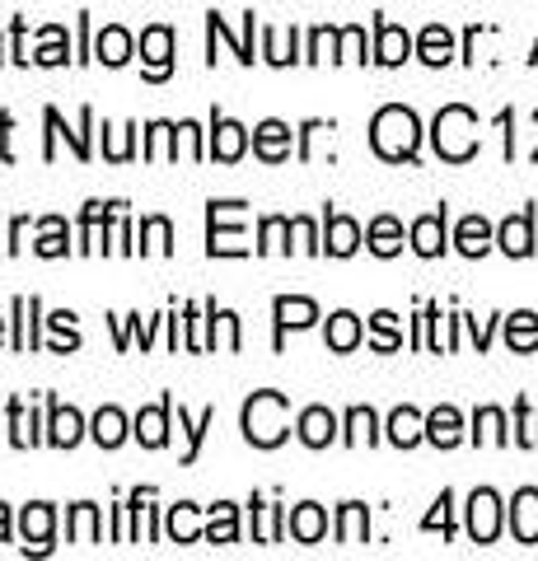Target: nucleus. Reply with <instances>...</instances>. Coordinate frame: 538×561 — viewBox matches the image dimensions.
Masks as SVG:
<instances>
[{"instance_id":"nucleus-17","label":"nucleus","mask_w":538,"mask_h":561,"mask_svg":"<svg viewBox=\"0 0 538 561\" xmlns=\"http://www.w3.org/2000/svg\"><path fill=\"white\" fill-rule=\"evenodd\" d=\"M47 408H51V416H47V445L76 449L84 440V416L76 408H66V402H57V398H51Z\"/></svg>"},{"instance_id":"nucleus-40","label":"nucleus","mask_w":538,"mask_h":561,"mask_svg":"<svg viewBox=\"0 0 538 561\" xmlns=\"http://www.w3.org/2000/svg\"><path fill=\"white\" fill-rule=\"evenodd\" d=\"M66 57H71V38H66V28L47 24L38 33V51H33V61L38 66H66Z\"/></svg>"},{"instance_id":"nucleus-24","label":"nucleus","mask_w":538,"mask_h":561,"mask_svg":"<svg viewBox=\"0 0 538 561\" xmlns=\"http://www.w3.org/2000/svg\"><path fill=\"white\" fill-rule=\"evenodd\" d=\"M131 51H136V38H131L123 24H108L94 38V61H103V66H127Z\"/></svg>"},{"instance_id":"nucleus-5","label":"nucleus","mask_w":538,"mask_h":561,"mask_svg":"<svg viewBox=\"0 0 538 561\" xmlns=\"http://www.w3.org/2000/svg\"><path fill=\"white\" fill-rule=\"evenodd\" d=\"M496 534H501V496L492 486H478L468 496V538L488 548V542H496Z\"/></svg>"},{"instance_id":"nucleus-18","label":"nucleus","mask_w":538,"mask_h":561,"mask_svg":"<svg viewBox=\"0 0 538 561\" xmlns=\"http://www.w3.org/2000/svg\"><path fill=\"white\" fill-rule=\"evenodd\" d=\"M412 57V33L408 28H398L389 20H375V57L379 66H403Z\"/></svg>"},{"instance_id":"nucleus-61","label":"nucleus","mask_w":538,"mask_h":561,"mask_svg":"<svg viewBox=\"0 0 538 561\" xmlns=\"http://www.w3.org/2000/svg\"><path fill=\"white\" fill-rule=\"evenodd\" d=\"M0 342H5V319H0Z\"/></svg>"},{"instance_id":"nucleus-12","label":"nucleus","mask_w":538,"mask_h":561,"mask_svg":"<svg viewBox=\"0 0 538 561\" xmlns=\"http://www.w3.org/2000/svg\"><path fill=\"white\" fill-rule=\"evenodd\" d=\"M169 416H173V398H160L154 408H141L131 421V435L146 449H164L169 445Z\"/></svg>"},{"instance_id":"nucleus-46","label":"nucleus","mask_w":538,"mask_h":561,"mask_svg":"<svg viewBox=\"0 0 538 561\" xmlns=\"http://www.w3.org/2000/svg\"><path fill=\"white\" fill-rule=\"evenodd\" d=\"M141 253H154V257L173 253V225L164 216H146L141 220Z\"/></svg>"},{"instance_id":"nucleus-8","label":"nucleus","mask_w":538,"mask_h":561,"mask_svg":"<svg viewBox=\"0 0 538 561\" xmlns=\"http://www.w3.org/2000/svg\"><path fill=\"white\" fill-rule=\"evenodd\" d=\"M51 529H57V511H51L47 501L24 505V515H20L24 552H51Z\"/></svg>"},{"instance_id":"nucleus-43","label":"nucleus","mask_w":538,"mask_h":561,"mask_svg":"<svg viewBox=\"0 0 538 561\" xmlns=\"http://www.w3.org/2000/svg\"><path fill=\"white\" fill-rule=\"evenodd\" d=\"M352 449H360V445H375L379 440V416L370 412V408H352L346 412V435H342Z\"/></svg>"},{"instance_id":"nucleus-38","label":"nucleus","mask_w":538,"mask_h":561,"mask_svg":"<svg viewBox=\"0 0 538 561\" xmlns=\"http://www.w3.org/2000/svg\"><path fill=\"white\" fill-rule=\"evenodd\" d=\"M206 542H239V505L216 501L206 515Z\"/></svg>"},{"instance_id":"nucleus-56","label":"nucleus","mask_w":538,"mask_h":561,"mask_svg":"<svg viewBox=\"0 0 538 561\" xmlns=\"http://www.w3.org/2000/svg\"><path fill=\"white\" fill-rule=\"evenodd\" d=\"M463 323H468V332H473L478 351H488V346H492V319H488V323H478V319H463Z\"/></svg>"},{"instance_id":"nucleus-1","label":"nucleus","mask_w":538,"mask_h":561,"mask_svg":"<svg viewBox=\"0 0 538 561\" xmlns=\"http://www.w3.org/2000/svg\"><path fill=\"white\" fill-rule=\"evenodd\" d=\"M370 150L389 164L416 160V150H422V122H416V113L403 108V103H385L370 122Z\"/></svg>"},{"instance_id":"nucleus-47","label":"nucleus","mask_w":538,"mask_h":561,"mask_svg":"<svg viewBox=\"0 0 538 561\" xmlns=\"http://www.w3.org/2000/svg\"><path fill=\"white\" fill-rule=\"evenodd\" d=\"M370 346H375V351H385V356L403 346V332H398V313H389V309H379V313H375V319H370Z\"/></svg>"},{"instance_id":"nucleus-50","label":"nucleus","mask_w":538,"mask_h":561,"mask_svg":"<svg viewBox=\"0 0 538 561\" xmlns=\"http://www.w3.org/2000/svg\"><path fill=\"white\" fill-rule=\"evenodd\" d=\"M337 38H342V28H314L305 47V61H337Z\"/></svg>"},{"instance_id":"nucleus-13","label":"nucleus","mask_w":538,"mask_h":561,"mask_svg":"<svg viewBox=\"0 0 538 561\" xmlns=\"http://www.w3.org/2000/svg\"><path fill=\"white\" fill-rule=\"evenodd\" d=\"M290 140H295V131L286 127V122L267 117V122L253 127V154L263 164H282V160H290Z\"/></svg>"},{"instance_id":"nucleus-28","label":"nucleus","mask_w":538,"mask_h":561,"mask_svg":"<svg viewBox=\"0 0 538 561\" xmlns=\"http://www.w3.org/2000/svg\"><path fill=\"white\" fill-rule=\"evenodd\" d=\"M422 440H426V416L416 408H393V416H389V445L412 449Z\"/></svg>"},{"instance_id":"nucleus-49","label":"nucleus","mask_w":538,"mask_h":561,"mask_svg":"<svg viewBox=\"0 0 538 561\" xmlns=\"http://www.w3.org/2000/svg\"><path fill=\"white\" fill-rule=\"evenodd\" d=\"M422 529H426V534H436V529H440L445 538H455V491H440L436 511L422 519Z\"/></svg>"},{"instance_id":"nucleus-62","label":"nucleus","mask_w":538,"mask_h":561,"mask_svg":"<svg viewBox=\"0 0 538 561\" xmlns=\"http://www.w3.org/2000/svg\"><path fill=\"white\" fill-rule=\"evenodd\" d=\"M529 61H538V43H534V57H529Z\"/></svg>"},{"instance_id":"nucleus-55","label":"nucleus","mask_w":538,"mask_h":561,"mask_svg":"<svg viewBox=\"0 0 538 561\" xmlns=\"http://www.w3.org/2000/svg\"><path fill=\"white\" fill-rule=\"evenodd\" d=\"M290 230H295V239H300V253H323V239H319V230H314V220L295 216Z\"/></svg>"},{"instance_id":"nucleus-35","label":"nucleus","mask_w":538,"mask_h":561,"mask_svg":"<svg viewBox=\"0 0 538 561\" xmlns=\"http://www.w3.org/2000/svg\"><path fill=\"white\" fill-rule=\"evenodd\" d=\"M506 346L519 351V356H529V351H538V313L534 309H519L506 319Z\"/></svg>"},{"instance_id":"nucleus-9","label":"nucleus","mask_w":538,"mask_h":561,"mask_svg":"<svg viewBox=\"0 0 538 561\" xmlns=\"http://www.w3.org/2000/svg\"><path fill=\"white\" fill-rule=\"evenodd\" d=\"M276 346H282L286 332H300V328H314L319 323V305L305 300V295H276Z\"/></svg>"},{"instance_id":"nucleus-59","label":"nucleus","mask_w":538,"mask_h":561,"mask_svg":"<svg viewBox=\"0 0 538 561\" xmlns=\"http://www.w3.org/2000/svg\"><path fill=\"white\" fill-rule=\"evenodd\" d=\"M0 542H10V505L0 501Z\"/></svg>"},{"instance_id":"nucleus-20","label":"nucleus","mask_w":538,"mask_h":561,"mask_svg":"<svg viewBox=\"0 0 538 561\" xmlns=\"http://www.w3.org/2000/svg\"><path fill=\"white\" fill-rule=\"evenodd\" d=\"M286 534L295 538V542H323V534H328V511L323 505H314V501H300L295 511L286 515Z\"/></svg>"},{"instance_id":"nucleus-29","label":"nucleus","mask_w":538,"mask_h":561,"mask_svg":"<svg viewBox=\"0 0 538 561\" xmlns=\"http://www.w3.org/2000/svg\"><path fill=\"white\" fill-rule=\"evenodd\" d=\"M366 249L375 257H398L403 253V225H398L393 216H375L370 230H366Z\"/></svg>"},{"instance_id":"nucleus-7","label":"nucleus","mask_w":538,"mask_h":561,"mask_svg":"<svg viewBox=\"0 0 538 561\" xmlns=\"http://www.w3.org/2000/svg\"><path fill=\"white\" fill-rule=\"evenodd\" d=\"M244 150H249V127H239L234 117L216 113L211 117V146H206V154L220 160V164H234V160H244Z\"/></svg>"},{"instance_id":"nucleus-6","label":"nucleus","mask_w":538,"mask_h":561,"mask_svg":"<svg viewBox=\"0 0 538 561\" xmlns=\"http://www.w3.org/2000/svg\"><path fill=\"white\" fill-rule=\"evenodd\" d=\"M141 70H146V80H169V70H173V28L169 24H150L141 33Z\"/></svg>"},{"instance_id":"nucleus-19","label":"nucleus","mask_w":538,"mask_h":561,"mask_svg":"<svg viewBox=\"0 0 538 561\" xmlns=\"http://www.w3.org/2000/svg\"><path fill=\"white\" fill-rule=\"evenodd\" d=\"M295 435H300L305 449H328L337 440V416L328 408H305L300 421H295Z\"/></svg>"},{"instance_id":"nucleus-44","label":"nucleus","mask_w":538,"mask_h":561,"mask_svg":"<svg viewBox=\"0 0 538 561\" xmlns=\"http://www.w3.org/2000/svg\"><path fill=\"white\" fill-rule=\"evenodd\" d=\"M290 220L286 216H263L257 225V253H290Z\"/></svg>"},{"instance_id":"nucleus-34","label":"nucleus","mask_w":538,"mask_h":561,"mask_svg":"<svg viewBox=\"0 0 538 561\" xmlns=\"http://www.w3.org/2000/svg\"><path fill=\"white\" fill-rule=\"evenodd\" d=\"M33 253H38V257H66V253H71V230H66L61 216L38 220V243H33Z\"/></svg>"},{"instance_id":"nucleus-36","label":"nucleus","mask_w":538,"mask_h":561,"mask_svg":"<svg viewBox=\"0 0 538 561\" xmlns=\"http://www.w3.org/2000/svg\"><path fill=\"white\" fill-rule=\"evenodd\" d=\"M141 154L146 160H179V127L173 122H150Z\"/></svg>"},{"instance_id":"nucleus-16","label":"nucleus","mask_w":538,"mask_h":561,"mask_svg":"<svg viewBox=\"0 0 538 561\" xmlns=\"http://www.w3.org/2000/svg\"><path fill=\"white\" fill-rule=\"evenodd\" d=\"M506 511H511V534H515V542L534 548V542H538V486H519Z\"/></svg>"},{"instance_id":"nucleus-48","label":"nucleus","mask_w":538,"mask_h":561,"mask_svg":"<svg viewBox=\"0 0 538 561\" xmlns=\"http://www.w3.org/2000/svg\"><path fill=\"white\" fill-rule=\"evenodd\" d=\"M47 328H51V351H57V356H66V351L80 346V332H76V313L71 309H57L47 319Z\"/></svg>"},{"instance_id":"nucleus-52","label":"nucleus","mask_w":538,"mask_h":561,"mask_svg":"<svg viewBox=\"0 0 538 561\" xmlns=\"http://www.w3.org/2000/svg\"><path fill=\"white\" fill-rule=\"evenodd\" d=\"M337 61H352V66L366 61V28H360V24H346V28H342V38H337Z\"/></svg>"},{"instance_id":"nucleus-41","label":"nucleus","mask_w":538,"mask_h":561,"mask_svg":"<svg viewBox=\"0 0 538 561\" xmlns=\"http://www.w3.org/2000/svg\"><path fill=\"white\" fill-rule=\"evenodd\" d=\"M473 440H478V445H511V435H506V412H501V408H478V412H473Z\"/></svg>"},{"instance_id":"nucleus-32","label":"nucleus","mask_w":538,"mask_h":561,"mask_svg":"<svg viewBox=\"0 0 538 561\" xmlns=\"http://www.w3.org/2000/svg\"><path fill=\"white\" fill-rule=\"evenodd\" d=\"M370 538V511L360 501H346L337 511V542H346V548H356V542Z\"/></svg>"},{"instance_id":"nucleus-33","label":"nucleus","mask_w":538,"mask_h":561,"mask_svg":"<svg viewBox=\"0 0 538 561\" xmlns=\"http://www.w3.org/2000/svg\"><path fill=\"white\" fill-rule=\"evenodd\" d=\"M90 435H94L99 449H117V445L127 440V416L117 412V408H99L94 421H90Z\"/></svg>"},{"instance_id":"nucleus-3","label":"nucleus","mask_w":538,"mask_h":561,"mask_svg":"<svg viewBox=\"0 0 538 561\" xmlns=\"http://www.w3.org/2000/svg\"><path fill=\"white\" fill-rule=\"evenodd\" d=\"M290 435V402L286 393L263 389L244 402V440L253 449H276Z\"/></svg>"},{"instance_id":"nucleus-10","label":"nucleus","mask_w":538,"mask_h":561,"mask_svg":"<svg viewBox=\"0 0 538 561\" xmlns=\"http://www.w3.org/2000/svg\"><path fill=\"white\" fill-rule=\"evenodd\" d=\"M43 122H47V150H43L47 160H57V136L71 140L76 160H90V136H84V131L94 127V113H90V108H80V131H66V122H61V113H57V108H47V113H43Z\"/></svg>"},{"instance_id":"nucleus-25","label":"nucleus","mask_w":538,"mask_h":561,"mask_svg":"<svg viewBox=\"0 0 538 561\" xmlns=\"http://www.w3.org/2000/svg\"><path fill=\"white\" fill-rule=\"evenodd\" d=\"M496 243V230L488 225V216H463L459 220V230H455V249L463 257H482Z\"/></svg>"},{"instance_id":"nucleus-4","label":"nucleus","mask_w":538,"mask_h":561,"mask_svg":"<svg viewBox=\"0 0 538 561\" xmlns=\"http://www.w3.org/2000/svg\"><path fill=\"white\" fill-rule=\"evenodd\" d=\"M206 253L211 257H244V202H211L206 206Z\"/></svg>"},{"instance_id":"nucleus-31","label":"nucleus","mask_w":538,"mask_h":561,"mask_svg":"<svg viewBox=\"0 0 538 561\" xmlns=\"http://www.w3.org/2000/svg\"><path fill=\"white\" fill-rule=\"evenodd\" d=\"M164 529H169V538H173V542H202V538H206V529H202V519H197V505H193V501L169 505Z\"/></svg>"},{"instance_id":"nucleus-11","label":"nucleus","mask_w":538,"mask_h":561,"mask_svg":"<svg viewBox=\"0 0 538 561\" xmlns=\"http://www.w3.org/2000/svg\"><path fill=\"white\" fill-rule=\"evenodd\" d=\"M123 202H84L80 216V253H103L108 249V220Z\"/></svg>"},{"instance_id":"nucleus-57","label":"nucleus","mask_w":538,"mask_h":561,"mask_svg":"<svg viewBox=\"0 0 538 561\" xmlns=\"http://www.w3.org/2000/svg\"><path fill=\"white\" fill-rule=\"evenodd\" d=\"M24 234H28V220L20 216V220L10 225V253H20V249H24Z\"/></svg>"},{"instance_id":"nucleus-21","label":"nucleus","mask_w":538,"mask_h":561,"mask_svg":"<svg viewBox=\"0 0 538 561\" xmlns=\"http://www.w3.org/2000/svg\"><path fill=\"white\" fill-rule=\"evenodd\" d=\"M408 239H412V249L422 253V257H440L445 253V206L440 210H426V216H416L412 220V230H408Z\"/></svg>"},{"instance_id":"nucleus-26","label":"nucleus","mask_w":538,"mask_h":561,"mask_svg":"<svg viewBox=\"0 0 538 561\" xmlns=\"http://www.w3.org/2000/svg\"><path fill=\"white\" fill-rule=\"evenodd\" d=\"M416 57H422L426 66H449L455 61V33H449L445 24H426L422 38H416Z\"/></svg>"},{"instance_id":"nucleus-60","label":"nucleus","mask_w":538,"mask_h":561,"mask_svg":"<svg viewBox=\"0 0 538 561\" xmlns=\"http://www.w3.org/2000/svg\"><path fill=\"white\" fill-rule=\"evenodd\" d=\"M501 127H511V113H501ZM511 154H515V136L506 131V160H511Z\"/></svg>"},{"instance_id":"nucleus-14","label":"nucleus","mask_w":538,"mask_h":561,"mask_svg":"<svg viewBox=\"0 0 538 561\" xmlns=\"http://www.w3.org/2000/svg\"><path fill=\"white\" fill-rule=\"evenodd\" d=\"M496 249L506 253V257H529V253H534V210H529V206L501 220V230H496Z\"/></svg>"},{"instance_id":"nucleus-54","label":"nucleus","mask_w":538,"mask_h":561,"mask_svg":"<svg viewBox=\"0 0 538 561\" xmlns=\"http://www.w3.org/2000/svg\"><path fill=\"white\" fill-rule=\"evenodd\" d=\"M103 253H131V220H127L123 206H117L113 220H108V249Z\"/></svg>"},{"instance_id":"nucleus-45","label":"nucleus","mask_w":538,"mask_h":561,"mask_svg":"<svg viewBox=\"0 0 538 561\" xmlns=\"http://www.w3.org/2000/svg\"><path fill=\"white\" fill-rule=\"evenodd\" d=\"M216 426V408H206L197 421L193 416H187L183 408H179V431L187 435V449H183V463H193L197 459V449H202V440H206V431H211Z\"/></svg>"},{"instance_id":"nucleus-63","label":"nucleus","mask_w":538,"mask_h":561,"mask_svg":"<svg viewBox=\"0 0 538 561\" xmlns=\"http://www.w3.org/2000/svg\"><path fill=\"white\" fill-rule=\"evenodd\" d=\"M0 61H5V51H0Z\"/></svg>"},{"instance_id":"nucleus-27","label":"nucleus","mask_w":538,"mask_h":561,"mask_svg":"<svg viewBox=\"0 0 538 561\" xmlns=\"http://www.w3.org/2000/svg\"><path fill=\"white\" fill-rule=\"evenodd\" d=\"M38 295H20L14 300V351H33L43 337H38Z\"/></svg>"},{"instance_id":"nucleus-51","label":"nucleus","mask_w":538,"mask_h":561,"mask_svg":"<svg viewBox=\"0 0 538 561\" xmlns=\"http://www.w3.org/2000/svg\"><path fill=\"white\" fill-rule=\"evenodd\" d=\"M515 445L538 449V412L529 408V398L515 402Z\"/></svg>"},{"instance_id":"nucleus-53","label":"nucleus","mask_w":538,"mask_h":561,"mask_svg":"<svg viewBox=\"0 0 538 561\" xmlns=\"http://www.w3.org/2000/svg\"><path fill=\"white\" fill-rule=\"evenodd\" d=\"M131 136H136V127H103V154H108L113 164L131 160Z\"/></svg>"},{"instance_id":"nucleus-30","label":"nucleus","mask_w":538,"mask_h":561,"mask_svg":"<svg viewBox=\"0 0 538 561\" xmlns=\"http://www.w3.org/2000/svg\"><path fill=\"white\" fill-rule=\"evenodd\" d=\"M66 538L71 542H99L103 538V519H99V505L80 501L66 511Z\"/></svg>"},{"instance_id":"nucleus-42","label":"nucleus","mask_w":538,"mask_h":561,"mask_svg":"<svg viewBox=\"0 0 538 561\" xmlns=\"http://www.w3.org/2000/svg\"><path fill=\"white\" fill-rule=\"evenodd\" d=\"M10 445H43V435H38V421H33V412L24 408V398H10Z\"/></svg>"},{"instance_id":"nucleus-39","label":"nucleus","mask_w":538,"mask_h":561,"mask_svg":"<svg viewBox=\"0 0 538 561\" xmlns=\"http://www.w3.org/2000/svg\"><path fill=\"white\" fill-rule=\"evenodd\" d=\"M295 43H300L295 28H263V61H272V66L305 61V57H295Z\"/></svg>"},{"instance_id":"nucleus-23","label":"nucleus","mask_w":538,"mask_h":561,"mask_svg":"<svg viewBox=\"0 0 538 561\" xmlns=\"http://www.w3.org/2000/svg\"><path fill=\"white\" fill-rule=\"evenodd\" d=\"M360 337H366V328H360V319H356L352 309H337L333 319H328V328H323V342H328V351H337V356L356 351Z\"/></svg>"},{"instance_id":"nucleus-15","label":"nucleus","mask_w":538,"mask_h":561,"mask_svg":"<svg viewBox=\"0 0 538 561\" xmlns=\"http://www.w3.org/2000/svg\"><path fill=\"white\" fill-rule=\"evenodd\" d=\"M360 225L352 216H342V210H328L323 216V253H333V257H352L360 249Z\"/></svg>"},{"instance_id":"nucleus-37","label":"nucleus","mask_w":538,"mask_h":561,"mask_svg":"<svg viewBox=\"0 0 538 561\" xmlns=\"http://www.w3.org/2000/svg\"><path fill=\"white\" fill-rule=\"evenodd\" d=\"M253 505V538L257 542H282V534H286V511L282 505H267V501H249Z\"/></svg>"},{"instance_id":"nucleus-2","label":"nucleus","mask_w":538,"mask_h":561,"mask_svg":"<svg viewBox=\"0 0 538 561\" xmlns=\"http://www.w3.org/2000/svg\"><path fill=\"white\" fill-rule=\"evenodd\" d=\"M431 146L445 164H468L478 154V113L463 108V103H449L431 122Z\"/></svg>"},{"instance_id":"nucleus-22","label":"nucleus","mask_w":538,"mask_h":561,"mask_svg":"<svg viewBox=\"0 0 538 561\" xmlns=\"http://www.w3.org/2000/svg\"><path fill=\"white\" fill-rule=\"evenodd\" d=\"M426 440L436 445V449H455L463 440V416H459V408L440 402L436 412H426Z\"/></svg>"},{"instance_id":"nucleus-58","label":"nucleus","mask_w":538,"mask_h":561,"mask_svg":"<svg viewBox=\"0 0 538 561\" xmlns=\"http://www.w3.org/2000/svg\"><path fill=\"white\" fill-rule=\"evenodd\" d=\"M244 66H253V10L244 14Z\"/></svg>"}]
</instances>
